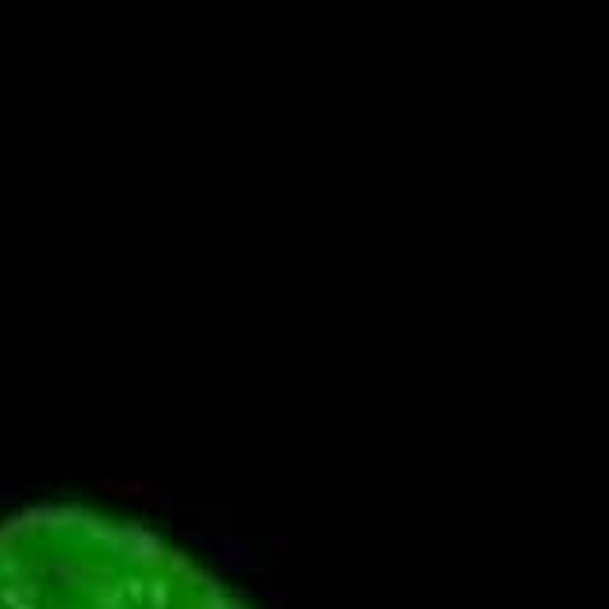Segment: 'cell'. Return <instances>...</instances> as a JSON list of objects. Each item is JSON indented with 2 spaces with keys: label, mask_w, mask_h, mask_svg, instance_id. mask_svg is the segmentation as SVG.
<instances>
[{
  "label": "cell",
  "mask_w": 609,
  "mask_h": 609,
  "mask_svg": "<svg viewBox=\"0 0 609 609\" xmlns=\"http://www.w3.org/2000/svg\"><path fill=\"white\" fill-rule=\"evenodd\" d=\"M0 609H248L161 535L79 505L0 520Z\"/></svg>",
  "instance_id": "1"
}]
</instances>
